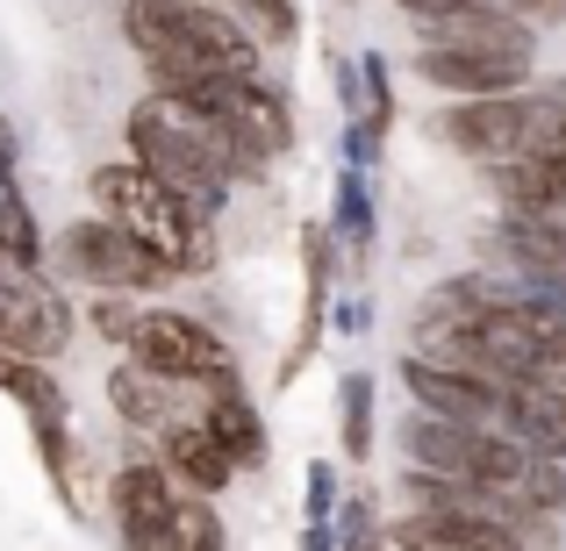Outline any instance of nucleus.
Here are the masks:
<instances>
[{
    "mask_svg": "<svg viewBox=\"0 0 566 551\" xmlns=\"http://www.w3.org/2000/svg\"><path fill=\"white\" fill-rule=\"evenodd\" d=\"M401 394L409 409L438 415V423H467V430H502V386L495 380H473V372H452V365H430L416 351H401Z\"/></svg>",
    "mask_w": 566,
    "mask_h": 551,
    "instance_id": "nucleus-10",
    "label": "nucleus"
},
{
    "mask_svg": "<svg viewBox=\"0 0 566 551\" xmlns=\"http://www.w3.org/2000/svg\"><path fill=\"white\" fill-rule=\"evenodd\" d=\"M57 273L65 279H86V287H101V294H151V287H166V265L151 258V251L137 244V236H123L115 222H72L65 236H57Z\"/></svg>",
    "mask_w": 566,
    "mask_h": 551,
    "instance_id": "nucleus-8",
    "label": "nucleus"
},
{
    "mask_svg": "<svg viewBox=\"0 0 566 551\" xmlns=\"http://www.w3.org/2000/svg\"><path fill=\"white\" fill-rule=\"evenodd\" d=\"M401 14H416V22H444V14H467V8H481V0H395Z\"/></svg>",
    "mask_w": 566,
    "mask_h": 551,
    "instance_id": "nucleus-27",
    "label": "nucleus"
},
{
    "mask_svg": "<svg viewBox=\"0 0 566 551\" xmlns=\"http://www.w3.org/2000/svg\"><path fill=\"white\" fill-rule=\"evenodd\" d=\"M222 544H230V530H222L216 501H201V495H187V487H180V516H172V551H222Z\"/></svg>",
    "mask_w": 566,
    "mask_h": 551,
    "instance_id": "nucleus-21",
    "label": "nucleus"
},
{
    "mask_svg": "<svg viewBox=\"0 0 566 551\" xmlns=\"http://www.w3.org/2000/svg\"><path fill=\"white\" fill-rule=\"evenodd\" d=\"M123 36L151 65L158 86L244 80L265 57V43L216 0H123Z\"/></svg>",
    "mask_w": 566,
    "mask_h": 551,
    "instance_id": "nucleus-2",
    "label": "nucleus"
},
{
    "mask_svg": "<svg viewBox=\"0 0 566 551\" xmlns=\"http://www.w3.org/2000/svg\"><path fill=\"white\" fill-rule=\"evenodd\" d=\"M0 258H14V265H36L43 258V230H36V215H29L14 172H0Z\"/></svg>",
    "mask_w": 566,
    "mask_h": 551,
    "instance_id": "nucleus-20",
    "label": "nucleus"
},
{
    "mask_svg": "<svg viewBox=\"0 0 566 551\" xmlns=\"http://www.w3.org/2000/svg\"><path fill=\"white\" fill-rule=\"evenodd\" d=\"M108 401H115V415H123L129 430H144V437H172L180 423L201 415V386H180V380H166V372H144L137 359H123L108 372Z\"/></svg>",
    "mask_w": 566,
    "mask_h": 551,
    "instance_id": "nucleus-12",
    "label": "nucleus"
},
{
    "mask_svg": "<svg viewBox=\"0 0 566 551\" xmlns=\"http://www.w3.org/2000/svg\"><path fill=\"white\" fill-rule=\"evenodd\" d=\"M201 423H208V437L230 452L237 473L265 466V415H259V401L244 394V380H237V372H222V380L201 386Z\"/></svg>",
    "mask_w": 566,
    "mask_h": 551,
    "instance_id": "nucleus-14",
    "label": "nucleus"
},
{
    "mask_svg": "<svg viewBox=\"0 0 566 551\" xmlns=\"http://www.w3.org/2000/svg\"><path fill=\"white\" fill-rule=\"evenodd\" d=\"M14 151H22V144H14V123L0 115V172H14Z\"/></svg>",
    "mask_w": 566,
    "mask_h": 551,
    "instance_id": "nucleus-30",
    "label": "nucleus"
},
{
    "mask_svg": "<svg viewBox=\"0 0 566 551\" xmlns=\"http://www.w3.org/2000/svg\"><path fill=\"white\" fill-rule=\"evenodd\" d=\"M72 308H65V294L51 287V279L36 273V265H14V258H0V351H14V359H36V365H51L57 351L72 345Z\"/></svg>",
    "mask_w": 566,
    "mask_h": 551,
    "instance_id": "nucleus-7",
    "label": "nucleus"
},
{
    "mask_svg": "<svg viewBox=\"0 0 566 551\" xmlns=\"http://www.w3.org/2000/svg\"><path fill=\"white\" fill-rule=\"evenodd\" d=\"M430 137L473 166H516V158H566V80L524 86L502 100H444Z\"/></svg>",
    "mask_w": 566,
    "mask_h": 551,
    "instance_id": "nucleus-3",
    "label": "nucleus"
},
{
    "mask_svg": "<svg viewBox=\"0 0 566 551\" xmlns=\"http://www.w3.org/2000/svg\"><path fill=\"white\" fill-rule=\"evenodd\" d=\"M123 359H137L144 372H166L180 386H208L222 372H237V351L201 316H180V308H137V330H129Z\"/></svg>",
    "mask_w": 566,
    "mask_h": 551,
    "instance_id": "nucleus-6",
    "label": "nucleus"
},
{
    "mask_svg": "<svg viewBox=\"0 0 566 551\" xmlns=\"http://www.w3.org/2000/svg\"><path fill=\"white\" fill-rule=\"evenodd\" d=\"M86 193H94L101 222H115L123 236H137L172 279H180V273H216V222H201L193 208H180L151 172L137 166V158L101 166L94 180H86Z\"/></svg>",
    "mask_w": 566,
    "mask_h": 551,
    "instance_id": "nucleus-4",
    "label": "nucleus"
},
{
    "mask_svg": "<svg viewBox=\"0 0 566 551\" xmlns=\"http://www.w3.org/2000/svg\"><path fill=\"white\" fill-rule=\"evenodd\" d=\"M387 544H395V551H531L516 530H502V523H467V516H409V509L387 523Z\"/></svg>",
    "mask_w": 566,
    "mask_h": 551,
    "instance_id": "nucleus-15",
    "label": "nucleus"
},
{
    "mask_svg": "<svg viewBox=\"0 0 566 551\" xmlns=\"http://www.w3.org/2000/svg\"><path fill=\"white\" fill-rule=\"evenodd\" d=\"M86 316H94V330L108 337V345H129V330H137V301H129V294H101Z\"/></svg>",
    "mask_w": 566,
    "mask_h": 551,
    "instance_id": "nucleus-24",
    "label": "nucleus"
},
{
    "mask_svg": "<svg viewBox=\"0 0 566 551\" xmlns=\"http://www.w3.org/2000/svg\"><path fill=\"white\" fill-rule=\"evenodd\" d=\"M129 158H137L180 208H193L201 222H216L237 187L273 172L251 151H237L208 115H193L187 100H172V94H144L137 108H129Z\"/></svg>",
    "mask_w": 566,
    "mask_h": 551,
    "instance_id": "nucleus-1",
    "label": "nucleus"
},
{
    "mask_svg": "<svg viewBox=\"0 0 566 551\" xmlns=\"http://www.w3.org/2000/svg\"><path fill=\"white\" fill-rule=\"evenodd\" d=\"M108 509L123 530V551H172V516H180V487L158 458H137L108 480Z\"/></svg>",
    "mask_w": 566,
    "mask_h": 551,
    "instance_id": "nucleus-11",
    "label": "nucleus"
},
{
    "mask_svg": "<svg viewBox=\"0 0 566 551\" xmlns=\"http://www.w3.org/2000/svg\"><path fill=\"white\" fill-rule=\"evenodd\" d=\"M302 551H337V538H331V523H308V530H302Z\"/></svg>",
    "mask_w": 566,
    "mask_h": 551,
    "instance_id": "nucleus-29",
    "label": "nucleus"
},
{
    "mask_svg": "<svg viewBox=\"0 0 566 551\" xmlns=\"http://www.w3.org/2000/svg\"><path fill=\"white\" fill-rule=\"evenodd\" d=\"M331 236H337V251H345L352 265L374 251V180L366 172H337V208H331Z\"/></svg>",
    "mask_w": 566,
    "mask_h": 551,
    "instance_id": "nucleus-18",
    "label": "nucleus"
},
{
    "mask_svg": "<svg viewBox=\"0 0 566 551\" xmlns=\"http://www.w3.org/2000/svg\"><path fill=\"white\" fill-rule=\"evenodd\" d=\"M331 273H337V236L323 230V222H308V230H302V279H308V294H302V337H294L287 365H280V380H287V386H294V372L308 365V351H316V337H323V308H331Z\"/></svg>",
    "mask_w": 566,
    "mask_h": 551,
    "instance_id": "nucleus-17",
    "label": "nucleus"
},
{
    "mask_svg": "<svg viewBox=\"0 0 566 551\" xmlns=\"http://www.w3.org/2000/svg\"><path fill=\"white\" fill-rule=\"evenodd\" d=\"M337 437H345L352 466L374 452V372H345V386H337Z\"/></svg>",
    "mask_w": 566,
    "mask_h": 551,
    "instance_id": "nucleus-19",
    "label": "nucleus"
},
{
    "mask_svg": "<svg viewBox=\"0 0 566 551\" xmlns=\"http://www.w3.org/2000/svg\"><path fill=\"white\" fill-rule=\"evenodd\" d=\"M502 14H510V22H524L531 36H538V29H566V0H495Z\"/></svg>",
    "mask_w": 566,
    "mask_h": 551,
    "instance_id": "nucleus-26",
    "label": "nucleus"
},
{
    "mask_svg": "<svg viewBox=\"0 0 566 551\" xmlns=\"http://www.w3.org/2000/svg\"><path fill=\"white\" fill-rule=\"evenodd\" d=\"M337 501H345V487H337V466H308V523H331L337 516Z\"/></svg>",
    "mask_w": 566,
    "mask_h": 551,
    "instance_id": "nucleus-25",
    "label": "nucleus"
},
{
    "mask_svg": "<svg viewBox=\"0 0 566 551\" xmlns=\"http://www.w3.org/2000/svg\"><path fill=\"white\" fill-rule=\"evenodd\" d=\"M230 14H237V22H244L259 43H294V29H302L294 0H230Z\"/></svg>",
    "mask_w": 566,
    "mask_h": 551,
    "instance_id": "nucleus-23",
    "label": "nucleus"
},
{
    "mask_svg": "<svg viewBox=\"0 0 566 551\" xmlns=\"http://www.w3.org/2000/svg\"><path fill=\"white\" fill-rule=\"evenodd\" d=\"M337 330H345V337H366V330H374V308H366L359 294H352V301L337 308Z\"/></svg>",
    "mask_w": 566,
    "mask_h": 551,
    "instance_id": "nucleus-28",
    "label": "nucleus"
},
{
    "mask_svg": "<svg viewBox=\"0 0 566 551\" xmlns=\"http://www.w3.org/2000/svg\"><path fill=\"white\" fill-rule=\"evenodd\" d=\"M158 466L172 473V487H187V495H201V501H216L222 487L237 480L230 452H222V444L208 437V423H201V415H193V423H180L172 437H158Z\"/></svg>",
    "mask_w": 566,
    "mask_h": 551,
    "instance_id": "nucleus-16",
    "label": "nucleus"
},
{
    "mask_svg": "<svg viewBox=\"0 0 566 551\" xmlns=\"http://www.w3.org/2000/svg\"><path fill=\"white\" fill-rule=\"evenodd\" d=\"M481 265L566 273V215H524V208H495V222L481 230Z\"/></svg>",
    "mask_w": 566,
    "mask_h": 551,
    "instance_id": "nucleus-13",
    "label": "nucleus"
},
{
    "mask_svg": "<svg viewBox=\"0 0 566 551\" xmlns=\"http://www.w3.org/2000/svg\"><path fill=\"white\" fill-rule=\"evenodd\" d=\"M416 80L444 100H502L538 80L531 51H481V43H416Z\"/></svg>",
    "mask_w": 566,
    "mask_h": 551,
    "instance_id": "nucleus-9",
    "label": "nucleus"
},
{
    "mask_svg": "<svg viewBox=\"0 0 566 551\" xmlns=\"http://www.w3.org/2000/svg\"><path fill=\"white\" fill-rule=\"evenodd\" d=\"M158 94L187 100L193 115H208V123H216L237 151H251L259 166H273L294 144V100L280 94L265 72H244V80H187V86H158Z\"/></svg>",
    "mask_w": 566,
    "mask_h": 551,
    "instance_id": "nucleus-5",
    "label": "nucleus"
},
{
    "mask_svg": "<svg viewBox=\"0 0 566 551\" xmlns=\"http://www.w3.org/2000/svg\"><path fill=\"white\" fill-rule=\"evenodd\" d=\"M331 538H337V551H387V530H380V516H374V501H366V495L337 501Z\"/></svg>",
    "mask_w": 566,
    "mask_h": 551,
    "instance_id": "nucleus-22",
    "label": "nucleus"
}]
</instances>
